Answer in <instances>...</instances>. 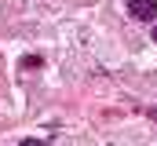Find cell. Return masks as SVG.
<instances>
[{"mask_svg": "<svg viewBox=\"0 0 157 146\" xmlns=\"http://www.w3.org/2000/svg\"><path fill=\"white\" fill-rule=\"evenodd\" d=\"M40 66H44L40 55H26V59H22V70H40Z\"/></svg>", "mask_w": 157, "mask_h": 146, "instance_id": "cell-2", "label": "cell"}, {"mask_svg": "<svg viewBox=\"0 0 157 146\" xmlns=\"http://www.w3.org/2000/svg\"><path fill=\"white\" fill-rule=\"evenodd\" d=\"M154 40H157V26H154Z\"/></svg>", "mask_w": 157, "mask_h": 146, "instance_id": "cell-4", "label": "cell"}, {"mask_svg": "<svg viewBox=\"0 0 157 146\" xmlns=\"http://www.w3.org/2000/svg\"><path fill=\"white\" fill-rule=\"evenodd\" d=\"M128 15L135 22H157V0H128Z\"/></svg>", "mask_w": 157, "mask_h": 146, "instance_id": "cell-1", "label": "cell"}, {"mask_svg": "<svg viewBox=\"0 0 157 146\" xmlns=\"http://www.w3.org/2000/svg\"><path fill=\"white\" fill-rule=\"evenodd\" d=\"M18 146H51V143H40V139H22Z\"/></svg>", "mask_w": 157, "mask_h": 146, "instance_id": "cell-3", "label": "cell"}]
</instances>
